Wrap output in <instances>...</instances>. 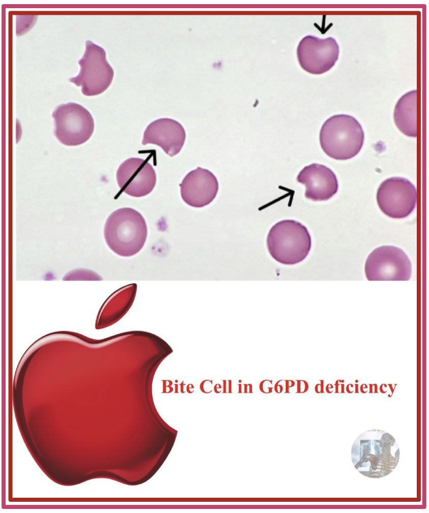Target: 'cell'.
Returning <instances> with one entry per match:
<instances>
[{
  "label": "cell",
  "instance_id": "20",
  "mask_svg": "<svg viewBox=\"0 0 429 513\" xmlns=\"http://www.w3.org/2000/svg\"><path fill=\"white\" fill-rule=\"evenodd\" d=\"M320 383L317 384L315 387V391L317 393H322L324 392V381L321 380H320Z\"/></svg>",
  "mask_w": 429,
  "mask_h": 513
},
{
  "label": "cell",
  "instance_id": "6",
  "mask_svg": "<svg viewBox=\"0 0 429 513\" xmlns=\"http://www.w3.org/2000/svg\"><path fill=\"white\" fill-rule=\"evenodd\" d=\"M52 116L54 120V135L62 144L75 146L85 142L94 130L90 113L83 106L74 102L58 105Z\"/></svg>",
  "mask_w": 429,
  "mask_h": 513
},
{
  "label": "cell",
  "instance_id": "7",
  "mask_svg": "<svg viewBox=\"0 0 429 513\" xmlns=\"http://www.w3.org/2000/svg\"><path fill=\"white\" fill-rule=\"evenodd\" d=\"M364 270L370 281L408 280L411 276L412 266L402 249L384 245L376 248L369 255Z\"/></svg>",
  "mask_w": 429,
  "mask_h": 513
},
{
  "label": "cell",
  "instance_id": "11",
  "mask_svg": "<svg viewBox=\"0 0 429 513\" xmlns=\"http://www.w3.org/2000/svg\"><path fill=\"white\" fill-rule=\"evenodd\" d=\"M183 201L195 208H202L211 203L217 196L219 183L209 170L198 167L185 177L180 184Z\"/></svg>",
  "mask_w": 429,
  "mask_h": 513
},
{
  "label": "cell",
  "instance_id": "26",
  "mask_svg": "<svg viewBox=\"0 0 429 513\" xmlns=\"http://www.w3.org/2000/svg\"><path fill=\"white\" fill-rule=\"evenodd\" d=\"M355 385V392L356 393V392L358 393V384H356Z\"/></svg>",
  "mask_w": 429,
  "mask_h": 513
},
{
  "label": "cell",
  "instance_id": "25",
  "mask_svg": "<svg viewBox=\"0 0 429 513\" xmlns=\"http://www.w3.org/2000/svg\"><path fill=\"white\" fill-rule=\"evenodd\" d=\"M367 388V386H366V385H365V384H362V385L361 386V387H360V390H361V392H362V393H365V391H364V389H365V388H366V389Z\"/></svg>",
  "mask_w": 429,
  "mask_h": 513
},
{
  "label": "cell",
  "instance_id": "19",
  "mask_svg": "<svg viewBox=\"0 0 429 513\" xmlns=\"http://www.w3.org/2000/svg\"><path fill=\"white\" fill-rule=\"evenodd\" d=\"M283 381V379L278 381L274 385V389L275 392L277 393H281L283 391L284 387L281 384V382Z\"/></svg>",
  "mask_w": 429,
  "mask_h": 513
},
{
  "label": "cell",
  "instance_id": "12",
  "mask_svg": "<svg viewBox=\"0 0 429 513\" xmlns=\"http://www.w3.org/2000/svg\"><path fill=\"white\" fill-rule=\"evenodd\" d=\"M185 130L176 120L161 118L154 121L145 129L142 144H155L169 156L178 154L185 144Z\"/></svg>",
  "mask_w": 429,
  "mask_h": 513
},
{
  "label": "cell",
  "instance_id": "18",
  "mask_svg": "<svg viewBox=\"0 0 429 513\" xmlns=\"http://www.w3.org/2000/svg\"><path fill=\"white\" fill-rule=\"evenodd\" d=\"M285 384V393H290V388L293 387L295 385V382L292 380H284Z\"/></svg>",
  "mask_w": 429,
  "mask_h": 513
},
{
  "label": "cell",
  "instance_id": "10",
  "mask_svg": "<svg viewBox=\"0 0 429 513\" xmlns=\"http://www.w3.org/2000/svg\"><path fill=\"white\" fill-rule=\"evenodd\" d=\"M121 190L129 195L139 197L150 193L157 181L155 169L146 160L132 157L124 161L116 173Z\"/></svg>",
  "mask_w": 429,
  "mask_h": 513
},
{
  "label": "cell",
  "instance_id": "23",
  "mask_svg": "<svg viewBox=\"0 0 429 513\" xmlns=\"http://www.w3.org/2000/svg\"><path fill=\"white\" fill-rule=\"evenodd\" d=\"M326 391L328 393H331L333 391V386L331 384H328L325 387Z\"/></svg>",
  "mask_w": 429,
  "mask_h": 513
},
{
  "label": "cell",
  "instance_id": "4",
  "mask_svg": "<svg viewBox=\"0 0 429 513\" xmlns=\"http://www.w3.org/2000/svg\"><path fill=\"white\" fill-rule=\"evenodd\" d=\"M268 251L278 262L292 265L303 261L312 246L307 227L298 221L286 219L275 223L267 237Z\"/></svg>",
  "mask_w": 429,
  "mask_h": 513
},
{
  "label": "cell",
  "instance_id": "8",
  "mask_svg": "<svg viewBox=\"0 0 429 513\" xmlns=\"http://www.w3.org/2000/svg\"><path fill=\"white\" fill-rule=\"evenodd\" d=\"M377 202L381 211L393 218H403L415 208L417 191L414 185L407 179L391 177L380 185Z\"/></svg>",
  "mask_w": 429,
  "mask_h": 513
},
{
  "label": "cell",
  "instance_id": "5",
  "mask_svg": "<svg viewBox=\"0 0 429 513\" xmlns=\"http://www.w3.org/2000/svg\"><path fill=\"white\" fill-rule=\"evenodd\" d=\"M85 52L78 61L80 67L78 74L69 79L71 82L81 87L85 96L99 95L109 87L114 71L106 59L105 50L90 40L85 43Z\"/></svg>",
  "mask_w": 429,
  "mask_h": 513
},
{
  "label": "cell",
  "instance_id": "14",
  "mask_svg": "<svg viewBox=\"0 0 429 513\" xmlns=\"http://www.w3.org/2000/svg\"><path fill=\"white\" fill-rule=\"evenodd\" d=\"M417 91L412 90L403 95L395 106L393 118L395 125L405 135L417 136Z\"/></svg>",
  "mask_w": 429,
  "mask_h": 513
},
{
  "label": "cell",
  "instance_id": "2",
  "mask_svg": "<svg viewBox=\"0 0 429 513\" xmlns=\"http://www.w3.org/2000/svg\"><path fill=\"white\" fill-rule=\"evenodd\" d=\"M104 235L112 250L120 256L129 257L137 254L143 247L147 227L139 212L131 208H122L109 216Z\"/></svg>",
  "mask_w": 429,
  "mask_h": 513
},
{
  "label": "cell",
  "instance_id": "9",
  "mask_svg": "<svg viewBox=\"0 0 429 513\" xmlns=\"http://www.w3.org/2000/svg\"><path fill=\"white\" fill-rule=\"evenodd\" d=\"M296 54L303 70L312 74H322L334 66L339 59L340 47L332 37L321 39L307 35L299 42Z\"/></svg>",
  "mask_w": 429,
  "mask_h": 513
},
{
  "label": "cell",
  "instance_id": "22",
  "mask_svg": "<svg viewBox=\"0 0 429 513\" xmlns=\"http://www.w3.org/2000/svg\"><path fill=\"white\" fill-rule=\"evenodd\" d=\"M370 393H378L377 385L375 384H370Z\"/></svg>",
  "mask_w": 429,
  "mask_h": 513
},
{
  "label": "cell",
  "instance_id": "16",
  "mask_svg": "<svg viewBox=\"0 0 429 513\" xmlns=\"http://www.w3.org/2000/svg\"><path fill=\"white\" fill-rule=\"evenodd\" d=\"M296 393H303L309 389V384L304 380H296Z\"/></svg>",
  "mask_w": 429,
  "mask_h": 513
},
{
  "label": "cell",
  "instance_id": "1",
  "mask_svg": "<svg viewBox=\"0 0 429 513\" xmlns=\"http://www.w3.org/2000/svg\"><path fill=\"white\" fill-rule=\"evenodd\" d=\"M399 452L390 434L381 430L368 431L360 435L352 446V462L360 473L367 477H383L396 466Z\"/></svg>",
  "mask_w": 429,
  "mask_h": 513
},
{
  "label": "cell",
  "instance_id": "24",
  "mask_svg": "<svg viewBox=\"0 0 429 513\" xmlns=\"http://www.w3.org/2000/svg\"><path fill=\"white\" fill-rule=\"evenodd\" d=\"M353 385L349 384L347 385L346 390L348 393H351L353 392Z\"/></svg>",
  "mask_w": 429,
  "mask_h": 513
},
{
  "label": "cell",
  "instance_id": "13",
  "mask_svg": "<svg viewBox=\"0 0 429 513\" xmlns=\"http://www.w3.org/2000/svg\"><path fill=\"white\" fill-rule=\"evenodd\" d=\"M305 186V196L313 201H324L336 193L339 184L333 172L324 165L312 163L304 167L297 177Z\"/></svg>",
  "mask_w": 429,
  "mask_h": 513
},
{
  "label": "cell",
  "instance_id": "15",
  "mask_svg": "<svg viewBox=\"0 0 429 513\" xmlns=\"http://www.w3.org/2000/svg\"><path fill=\"white\" fill-rule=\"evenodd\" d=\"M272 381L269 380H265L262 381L259 385V388L261 391L265 393H270L272 392L273 387Z\"/></svg>",
  "mask_w": 429,
  "mask_h": 513
},
{
  "label": "cell",
  "instance_id": "17",
  "mask_svg": "<svg viewBox=\"0 0 429 513\" xmlns=\"http://www.w3.org/2000/svg\"><path fill=\"white\" fill-rule=\"evenodd\" d=\"M344 381L342 380H338L335 382V393H344L345 392V385L344 383Z\"/></svg>",
  "mask_w": 429,
  "mask_h": 513
},
{
  "label": "cell",
  "instance_id": "3",
  "mask_svg": "<svg viewBox=\"0 0 429 513\" xmlns=\"http://www.w3.org/2000/svg\"><path fill=\"white\" fill-rule=\"evenodd\" d=\"M364 139L363 129L353 116L339 114L327 119L322 125L320 143L329 157L345 160L355 157L361 150Z\"/></svg>",
  "mask_w": 429,
  "mask_h": 513
},
{
  "label": "cell",
  "instance_id": "21",
  "mask_svg": "<svg viewBox=\"0 0 429 513\" xmlns=\"http://www.w3.org/2000/svg\"><path fill=\"white\" fill-rule=\"evenodd\" d=\"M244 392H252V385L250 384H244Z\"/></svg>",
  "mask_w": 429,
  "mask_h": 513
}]
</instances>
